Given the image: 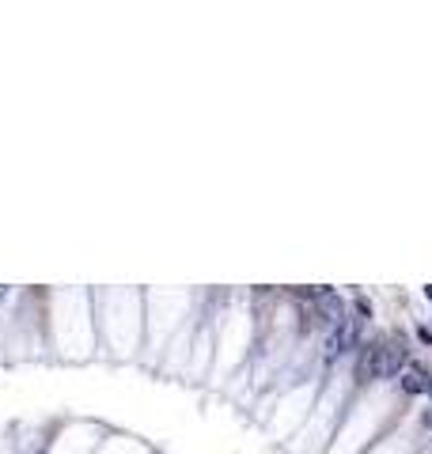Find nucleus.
<instances>
[{
    "instance_id": "nucleus-1",
    "label": "nucleus",
    "mask_w": 432,
    "mask_h": 454,
    "mask_svg": "<svg viewBox=\"0 0 432 454\" xmlns=\"http://www.w3.org/2000/svg\"><path fill=\"white\" fill-rule=\"evenodd\" d=\"M406 340L402 337H379L375 340V379H398L406 367Z\"/></svg>"
},
{
    "instance_id": "nucleus-2",
    "label": "nucleus",
    "mask_w": 432,
    "mask_h": 454,
    "mask_svg": "<svg viewBox=\"0 0 432 454\" xmlns=\"http://www.w3.org/2000/svg\"><path fill=\"white\" fill-rule=\"evenodd\" d=\"M360 326H364V318H357V314H345V322H341L338 329H330V334H326L323 360H326V363H334L341 352H349V348L357 345V337H360Z\"/></svg>"
},
{
    "instance_id": "nucleus-3",
    "label": "nucleus",
    "mask_w": 432,
    "mask_h": 454,
    "mask_svg": "<svg viewBox=\"0 0 432 454\" xmlns=\"http://www.w3.org/2000/svg\"><path fill=\"white\" fill-rule=\"evenodd\" d=\"M315 314H318V322L330 326V329H338L341 322H345V307H341V299L334 296V291H323V296L315 299Z\"/></svg>"
},
{
    "instance_id": "nucleus-4",
    "label": "nucleus",
    "mask_w": 432,
    "mask_h": 454,
    "mask_svg": "<svg viewBox=\"0 0 432 454\" xmlns=\"http://www.w3.org/2000/svg\"><path fill=\"white\" fill-rule=\"evenodd\" d=\"M398 379H402V390L406 394H429V386H432V375H429L425 363H406Z\"/></svg>"
},
{
    "instance_id": "nucleus-5",
    "label": "nucleus",
    "mask_w": 432,
    "mask_h": 454,
    "mask_svg": "<svg viewBox=\"0 0 432 454\" xmlns=\"http://www.w3.org/2000/svg\"><path fill=\"white\" fill-rule=\"evenodd\" d=\"M372 379H375V340H368L357 360V383H372Z\"/></svg>"
},
{
    "instance_id": "nucleus-6",
    "label": "nucleus",
    "mask_w": 432,
    "mask_h": 454,
    "mask_svg": "<svg viewBox=\"0 0 432 454\" xmlns=\"http://www.w3.org/2000/svg\"><path fill=\"white\" fill-rule=\"evenodd\" d=\"M318 322V314H315V307H307V311H303V322H300V329H311Z\"/></svg>"
},
{
    "instance_id": "nucleus-7",
    "label": "nucleus",
    "mask_w": 432,
    "mask_h": 454,
    "mask_svg": "<svg viewBox=\"0 0 432 454\" xmlns=\"http://www.w3.org/2000/svg\"><path fill=\"white\" fill-rule=\"evenodd\" d=\"M425 296H429V299H432V284H429V288H425Z\"/></svg>"
},
{
    "instance_id": "nucleus-8",
    "label": "nucleus",
    "mask_w": 432,
    "mask_h": 454,
    "mask_svg": "<svg viewBox=\"0 0 432 454\" xmlns=\"http://www.w3.org/2000/svg\"><path fill=\"white\" fill-rule=\"evenodd\" d=\"M429 394H432V386H429Z\"/></svg>"
}]
</instances>
